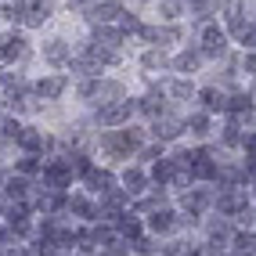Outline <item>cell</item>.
Returning a JSON list of instances; mask_svg holds the SVG:
<instances>
[{"label":"cell","mask_w":256,"mask_h":256,"mask_svg":"<svg viewBox=\"0 0 256 256\" xmlns=\"http://www.w3.org/2000/svg\"><path fill=\"white\" fill-rule=\"evenodd\" d=\"M119 231L130 234V238H138V234H141V224H138V220H134L130 213H119Z\"/></svg>","instance_id":"21"},{"label":"cell","mask_w":256,"mask_h":256,"mask_svg":"<svg viewBox=\"0 0 256 256\" xmlns=\"http://www.w3.org/2000/svg\"><path fill=\"white\" fill-rule=\"evenodd\" d=\"M224 141H228V144H238V141H242V138H238V126H228V130H224Z\"/></svg>","instance_id":"33"},{"label":"cell","mask_w":256,"mask_h":256,"mask_svg":"<svg viewBox=\"0 0 256 256\" xmlns=\"http://www.w3.org/2000/svg\"><path fill=\"white\" fill-rule=\"evenodd\" d=\"M22 54H26V40L14 32H4L0 36V62H18Z\"/></svg>","instance_id":"5"},{"label":"cell","mask_w":256,"mask_h":256,"mask_svg":"<svg viewBox=\"0 0 256 256\" xmlns=\"http://www.w3.org/2000/svg\"><path fill=\"white\" fill-rule=\"evenodd\" d=\"M242 44H249V47H256V29H249V32H246V40H242Z\"/></svg>","instance_id":"36"},{"label":"cell","mask_w":256,"mask_h":256,"mask_svg":"<svg viewBox=\"0 0 256 256\" xmlns=\"http://www.w3.org/2000/svg\"><path fill=\"white\" fill-rule=\"evenodd\" d=\"M228 108H231L234 116H242V112H252V98H249V94H234V98L228 101Z\"/></svg>","instance_id":"20"},{"label":"cell","mask_w":256,"mask_h":256,"mask_svg":"<svg viewBox=\"0 0 256 256\" xmlns=\"http://www.w3.org/2000/svg\"><path fill=\"white\" fill-rule=\"evenodd\" d=\"M188 4H195V8H198V4H202V0H188Z\"/></svg>","instance_id":"38"},{"label":"cell","mask_w":256,"mask_h":256,"mask_svg":"<svg viewBox=\"0 0 256 256\" xmlns=\"http://www.w3.org/2000/svg\"><path fill=\"white\" fill-rule=\"evenodd\" d=\"M246 72H256V54H246Z\"/></svg>","instance_id":"34"},{"label":"cell","mask_w":256,"mask_h":256,"mask_svg":"<svg viewBox=\"0 0 256 256\" xmlns=\"http://www.w3.org/2000/svg\"><path fill=\"white\" fill-rule=\"evenodd\" d=\"M180 130H184V123L180 119H170V116H156V123H152V134H156L159 141H174V138H180Z\"/></svg>","instance_id":"6"},{"label":"cell","mask_w":256,"mask_h":256,"mask_svg":"<svg viewBox=\"0 0 256 256\" xmlns=\"http://www.w3.org/2000/svg\"><path fill=\"white\" fill-rule=\"evenodd\" d=\"M26 188H29L26 177H11V180H8V195H11V198H26Z\"/></svg>","instance_id":"22"},{"label":"cell","mask_w":256,"mask_h":256,"mask_svg":"<svg viewBox=\"0 0 256 256\" xmlns=\"http://www.w3.org/2000/svg\"><path fill=\"white\" fill-rule=\"evenodd\" d=\"M94 242H98V246H112V242H116V234H112L108 228H98V231H94Z\"/></svg>","instance_id":"29"},{"label":"cell","mask_w":256,"mask_h":256,"mask_svg":"<svg viewBox=\"0 0 256 256\" xmlns=\"http://www.w3.org/2000/svg\"><path fill=\"white\" fill-rule=\"evenodd\" d=\"M123 184H126V195H138V192H144V174L141 170H126Z\"/></svg>","instance_id":"15"},{"label":"cell","mask_w":256,"mask_h":256,"mask_svg":"<svg viewBox=\"0 0 256 256\" xmlns=\"http://www.w3.org/2000/svg\"><path fill=\"white\" fill-rule=\"evenodd\" d=\"M134 249H138V252H152V249H156V246H152V242H148V238H134Z\"/></svg>","instance_id":"32"},{"label":"cell","mask_w":256,"mask_h":256,"mask_svg":"<svg viewBox=\"0 0 256 256\" xmlns=\"http://www.w3.org/2000/svg\"><path fill=\"white\" fill-rule=\"evenodd\" d=\"M246 170H249V174L256 177V156H249V162H246Z\"/></svg>","instance_id":"37"},{"label":"cell","mask_w":256,"mask_h":256,"mask_svg":"<svg viewBox=\"0 0 256 256\" xmlns=\"http://www.w3.org/2000/svg\"><path fill=\"white\" fill-rule=\"evenodd\" d=\"M242 256H256V252H242Z\"/></svg>","instance_id":"39"},{"label":"cell","mask_w":256,"mask_h":256,"mask_svg":"<svg viewBox=\"0 0 256 256\" xmlns=\"http://www.w3.org/2000/svg\"><path fill=\"white\" fill-rule=\"evenodd\" d=\"M18 170H22V174H36V170H40V162H36V156H26V159L18 162Z\"/></svg>","instance_id":"30"},{"label":"cell","mask_w":256,"mask_h":256,"mask_svg":"<svg viewBox=\"0 0 256 256\" xmlns=\"http://www.w3.org/2000/svg\"><path fill=\"white\" fill-rule=\"evenodd\" d=\"M83 177H87V184L94 188V192H101V195L112 188V174H105V170H87Z\"/></svg>","instance_id":"11"},{"label":"cell","mask_w":256,"mask_h":256,"mask_svg":"<svg viewBox=\"0 0 256 256\" xmlns=\"http://www.w3.org/2000/svg\"><path fill=\"white\" fill-rule=\"evenodd\" d=\"M170 94H174V98H188V94H192V83H184V80L170 83Z\"/></svg>","instance_id":"27"},{"label":"cell","mask_w":256,"mask_h":256,"mask_svg":"<svg viewBox=\"0 0 256 256\" xmlns=\"http://www.w3.org/2000/svg\"><path fill=\"white\" fill-rule=\"evenodd\" d=\"M231 32H234L238 40H246V32H249V26H246L242 18H238V14H231Z\"/></svg>","instance_id":"28"},{"label":"cell","mask_w":256,"mask_h":256,"mask_svg":"<svg viewBox=\"0 0 256 256\" xmlns=\"http://www.w3.org/2000/svg\"><path fill=\"white\" fill-rule=\"evenodd\" d=\"M224 50H228L224 29H220V26H206V29H202V54L216 58V54H224Z\"/></svg>","instance_id":"4"},{"label":"cell","mask_w":256,"mask_h":256,"mask_svg":"<svg viewBox=\"0 0 256 256\" xmlns=\"http://www.w3.org/2000/svg\"><path fill=\"white\" fill-rule=\"evenodd\" d=\"M44 58H47L50 65H65V62H69V47H65V40H50V44L44 47Z\"/></svg>","instance_id":"9"},{"label":"cell","mask_w":256,"mask_h":256,"mask_svg":"<svg viewBox=\"0 0 256 256\" xmlns=\"http://www.w3.org/2000/svg\"><path fill=\"white\" fill-rule=\"evenodd\" d=\"M22 126L14 123V119H0V141H18Z\"/></svg>","instance_id":"18"},{"label":"cell","mask_w":256,"mask_h":256,"mask_svg":"<svg viewBox=\"0 0 256 256\" xmlns=\"http://www.w3.org/2000/svg\"><path fill=\"white\" fill-rule=\"evenodd\" d=\"M116 14H123L112 0H101V4H94V8H87V18L94 22V26H105V22H112Z\"/></svg>","instance_id":"7"},{"label":"cell","mask_w":256,"mask_h":256,"mask_svg":"<svg viewBox=\"0 0 256 256\" xmlns=\"http://www.w3.org/2000/svg\"><path fill=\"white\" fill-rule=\"evenodd\" d=\"M65 87H69V80H65V76H47V80H40V83H36V94L50 101V98H62V90H65Z\"/></svg>","instance_id":"8"},{"label":"cell","mask_w":256,"mask_h":256,"mask_svg":"<svg viewBox=\"0 0 256 256\" xmlns=\"http://www.w3.org/2000/svg\"><path fill=\"white\" fill-rule=\"evenodd\" d=\"M188 126H192L195 134H206L210 130V119L206 116H192V119H188Z\"/></svg>","instance_id":"25"},{"label":"cell","mask_w":256,"mask_h":256,"mask_svg":"<svg viewBox=\"0 0 256 256\" xmlns=\"http://www.w3.org/2000/svg\"><path fill=\"white\" fill-rule=\"evenodd\" d=\"M246 152H249V156H256V134H252V138H246Z\"/></svg>","instance_id":"35"},{"label":"cell","mask_w":256,"mask_h":256,"mask_svg":"<svg viewBox=\"0 0 256 256\" xmlns=\"http://www.w3.org/2000/svg\"><path fill=\"white\" fill-rule=\"evenodd\" d=\"M18 144H22L26 152H40L47 141H44V134H40V130H26V126H22V134H18Z\"/></svg>","instance_id":"12"},{"label":"cell","mask_w":256,"mask_h":256,"mask_svg":"<svg viewBox=\"0 0 256 256\" xmlns=\"http://www.w3.org/2000/svg\"><path fill=\"white\" fill-rule=\"evenodd\" d=\"M198 98H202V105H206L210 112H220V108H228V101H224V94H220V90H213V87H210V90H202Z\"/></svg>","instance_id":"16"},{"label":"cell","mask_w":256,"mask_h":256,"mask_svg":"<svg viewBox=\"0 0 256 256\" xmlns=\"http://www.w3.org/2000/svg\"><path fill=\"white\" fill-rule=\"evenodd\" d=\"M138 108H141L144 116H162V94H159V98H156V94L141 98V101H138Z\"/></svg>","instance_id":"17"},{"label":"cell","mask_w":256,"mask_h":256,"mask_svg":"<svg viewBox=\"0 0 256 256\" xmlns=\"http://www.w3.org/2000/svg\"><path fill=\"white\" fill-rule=\"evenodd\" d=\"M162 14H166V18H177V14H180V0H162Z\"/></svg>","instance_id":"26"},{"label":"cell","mask_w":256,"mask_h":256,"mask_svg":"<svg viewBox=\"0 0 256 256\" xmlns=\"http://www.w3.org/2000/svg\"><path fill=\"white\" fill-rule=\"evenodd\" d=\"M69 210H76L80 216H94V206H90L87 198H72V202H69Z\"/></svg>","instance_id":"23"},{"label":"cell","mask_w":256,"mask_h":256,"mask_svg":"<svg viewBox=\"0 0 256 256\" xmlns=\"http://www.w3.org/2000/svg\"><path fill=\"white\" fill-rule=\"evenodd\" d=\"M47 0H11V8H14V18H22V14H29V11H36V8H44Z\"/></svg>","instance_id":"19"},{"label":"cell","mask_w":256,"mask_h":256,"mask_svg":"<svg viewBox=\"0 0 256 256\" xmlns=\"http://www.w3.org/2000/svg\"><path fill=\"white\" fill-rule=\"evenodd\" d=\"M123 29H130V32H141V22L134 18V14H123Z\"/></svg>","instance_id":"31"},{"label":"cell","mask_w":256,"mask_h":256,"mask_svg":"<svg viewBox=\"0 0 256 256\" xmlns=\"http://www.w3.org/2000/svg\"><path fill=\"white\" fill-rule=\"evenodd\" d=\"M242 210H249V202H246V192H242V188H224V195H216V213L238 216Z\"/></svg>","instance_id":"3"},{"label":"cell","mask_w":256,"mask_h":256,"mask_svg":"<svg viewBox=\"0 0 256 256\" xmlns=\"http://www.w3.org/2000/svg\"><path fill=\"white\" fill-rule=\"evenodd\" d=\"M105 148L116 152V156H130V152L141 148V138L134 130H112V134H105Z\"/></svg>","instance_id":"2"},{"label":"cell","mask_w":256,"mask_h":256,"mask_svg":"<svg viewBox=\"0 0 256 256\" xmlns=\"http://www.w3.org/2000/svg\"><path fill=\"white\" fill-rule=\"evenodd\" d=\"M94 44L108 47V50H116L119 44H123V32H119V29H108V26H98V36H94Z\"/></svg>","instance_id":"10"},{"label":"cell","mask_w":256,"mask_h":256,"mask_svg":"<svg viewBox=\"0 0 256 256\" xmlns=\"http://www.w3.org/2000/svg\"><path fill=\"white\" fill-rule=\"evenodd\" d=\"M144 65H148V69H159V65H166V54H162V50H148Z\"/></svg>","instance_id":"24"},{"label":"cell","mask_w":256,"mask_h":256,"mask_svg":"<svg viewBox=\"0 0 256 256\" xmlns=\"http://www.w3.org/2000/svg\"><path fill=\"white\" fill-rule=\"evenodd\" d=\"M148 224H152V231H170V228L177 224V220H174V213H170V210H156Z\"/></svg>","instance_id":"14"},{"label":"cell","mask_w":256,"mask_h":256,"mask_svg":"<svg viewBox=\"0 0 256 256\" xmlns=\"http://www.w3.org/2000/svg\"><path fill=\"white\" fill-rule=\"evenodd\" d=\"M198 62H202V50H184V54H177L174 65H177L180 72H195V69H198Z\"/></svg>","instance_id":"13"},{"label":"cell","mask_w":256,"mask_h":256,"mask_svg":"<svg viewBox=\"0 0 256 256\" xmlns=\"http://www.w3.org/2000/svg\"><path fill=\"white\" fill-rule=\"evenodd\" d=\"M134 108H138V105H134V101H126V98L105 101V105L98 108V123H101V126H123L126 119H130Z\"/></svg>","instance_id":"1"}]
</instances>
